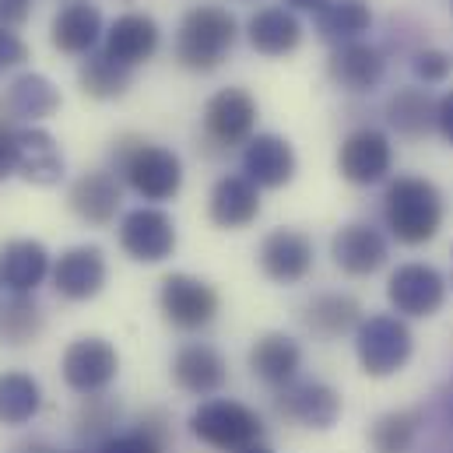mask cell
Wrapping results in <instances>:
<instances>
[{
	"label": "cell",
	"instance_id": "obj_1",
	"mask_svg": "<svg viewBox=\"0 0 453 453\" xmlns=\"http://www.w3.org/2000/svg\"><path fill=\"white\" fill-rule=\"evenodd\" d=\"M443 194L426 176H397L383 190V226L404 246H426L443 228Z\"/></svg>",
	"mask_w": 453,
	"mask_h": 453
},
{
	"label": "cell",
	"instance_id": "obj_2",
	"mask_svg": "<svg viewBox=\"0 0 453 453\" xmlns=\"http://www.w3.org/2000/svg\"><path fill=\"white\" fill-rule=\"evenodd\" d=\"M113 169L141 201L162 204L183 190V162L173 148L144 137H119L113 148Z\"/></svg>",
	"mask_w": 453,
	"mask_h": 453
},
{
	"label": "cell",
	"instance_id": "obj_3",
	"mask_svg": "<svg viewBox=\"0 0 453 453\" xmlns=\"http://www.w3.org/2000/svg\"><path fill=\"white\" fill-rule=\"evenodd\" d=\"M239 39V21L219 4H197L180 18L176 60L194 74H211L228 60Z\"/></svg>",
	"mask_w": 453,
	"mask_h": 453
},
{
	"label": "cell",
	"instance_id": "obj_4",
	"mask_svg": "<svg viewBox=\"0 0 453 453\" xmlns=\"http://www.w3.org/2000/svg\"><path fill=\"white\" fill-rule=\"evenodd\" d=\"M190 433L219 453H242L253 443H264V418L242 401L211 397L201 401L190 415Z\"/></svg>",
	"mask_w": 453,
	"mask_h": 453
},
{
	"label": "cell",
	"instance_id": "obj_5",
	"mask_svg": "<svg viewBox=\"0 0 453 453\" xmlns=\"http://www.w3.org/2000/svg\"><path fill=\"white\" fill-rule=\"evenodd\" d=\"M355 355L365 376H376V380L394 376L415 355L411 327L404 324V317H394V313L362 317V324L355 327Z\"/></svg>",
	"mask_w": 453,
	"mask_h": 453
},
{
	"label": "cell",
	"instance_id": "obj_6",
	"mask_svg": "<svg viewBox=\"0 0 453 453\" xmlns=\"http://www.w3.org/2000/svg\"><path fill=\"white\" fill-rule=\"evenodd\" d=\"M158 310H162L165 324L194 334V331H204L215 324L219 292L208 281H201L187 271H176V274H165L158 285Z\"/></svg>",
	"mask_w": 453,
	"mask_h": 453
},
{
	"label": "cell",
	"instance_id": "obj_7",
	"mask_svg": "<svg viewBox=\"0 0 453 453\" xmlns=\"http://www.w3.org/2000/svg\"><path fill=\"white\" fill-rule=\"evenodd\" d=\"M119 246L130 260L137 264H162L173 257L180 235H176V222L169 211H162L158 204H141L130 208L119 219Z\"/></svg>",
	"mask_w": 453,
	"mask_h": 453
},
{
	"label": "cell",
	"instance_id": "obj_8",
	"mask_svg": "<svg viewBox=\"0 0 453 453\" xmlns=\"http://www.w3.org/2000/svg\"><path fill=\"white\" fill-rule=\"evenodd\" d=\"M116 372H119V351L106 338H99V334L71 341L64 358H60L64 383L74 394H81V397L106 394L110 383L116 380Z\"/></svg>",
	"mask_w": 453,
	"mask_h": 453
},
{
	"label": "cell",
	"instance_id": "obj_9",
	"mask_svg": "<svg viewBox=\"0 0 453 453\" xmlns=\"http://www.w3.org/2000/svg\"><path fill=\"white\" fill-rule=\"evenodd\" d=\"M394 169V144L376 127L351 130L338 148V173L355 187H376L390 180Z\"/></svg>",
	"mask_w": 453,
	"mask_h": 453
},
{
	"label": "cell",
	"instance_id": "obj_10",
	"mask_svg": "<svg viewBox=\"0 0 453 453\" xmlns=\"http://www.w3.org/2000/svg\"><path fill=\"white\" fill-rule=\"evenodd\" d=\"M257 130V99L246 88H222L204 106V141L219 151L246 144Z\"/></svg>",
	"mask_w": 453,
	"mask_h": 453
},
{
	"label": "cell",
	"instance_id": "obj_11",
	"mask_svg": "<svg viewBox=\"0 0 453 453\" xmlns=\"http://www.w3.org/2000/svg\"><path fill=\"white\" fill-rule=\"evenodd\" d=\"M387 299L397 317H433L447 303V278L433 264H401L387 278Z\"/></svg>",
	"mask_w": 453,
	"mask_h": 453
},
{
	"label": "cell",
	"instance_id": "obj_12",
	"mask_svg": "<svg viewBox=\"0 0 453 453\" xmlns=\"http://www.w3.org/2000/svg\"><path fill=\"white\" fill-rule=\"evenodd\" d=\"M239 165H242V176L253 187H260V190H281V187L292 183V176L299 169V158H296V148L281 134H253L242 144Z\"/></svg>",
	"mask_w": 453,
	"mask_h": 453
},
{
	"label": "cell",
	"instance_id": "obj_13",
	"mask_svg": "<svg viewBox=\"0 0 453 453\" xmlns=\"http://www.w3.org/2000/svg\"><path fill=\"white\" fill-rule=\"evenodd\" d=\"M257 260H260L264 278H271L274 285H299L313 271L317 250H313V239L306 232H299V228H274V232L264 235Z\"/></svg>",
	"mask_w": 453,
	"mask_h": 453
},
{
	"label": "cell",
	"instance_id": "obj_14",
	"mask_svg": "<svg viewBox=\"0 0 453 453\" xmlns=\"http://www.w3.org/2000/svg\"><path fill=\"white\" fill-rule=\"evenodd\" d=\"M53 288L71 299V303H88L106 288L110 267H106V253L92 242L85 246H71L53 260Z\"/></svg>",
	"mask_w": 453,
	"mask_h": 453
},
{
	"label": "cell",
	"instance_id": "obj_15",
	"mask_svg": "<svg viewBox=\"0 0 453 453\" xmlns=\"http://www.w3.org/2000/svg\"><path fill=\"white\" fill-rule=\"evenodd\" d=\"M331 260L348 278H369L390 260L387 235L369 222H348L331 239Z\"/></svg>",
	"mask_w": 453,
	"mask_h": 453
},
{
	"label": "cell",
	"instance_id": "obj_16",
	"mask_svg": "<svg viewBox=\"0 0 453 453\" xmlns=\"http://www.w3.org/2000/svg\"><path fill=\"white\" fill-rule=\"evenodd\" d=\"M278 411L306 429H331L341 418V394L334 387L320 383V380H296L288 387L278 390L274 397Z\"/></svg>",
	"mask_w": 453,
	"mask_h": 453
},
{
	"label": "cell",
	"instance_id": "obj_17",
	"mask_svg": "<svg viewBox=\"0 0 453 453\" xmlns=\"http://www.w3.org/2000/svg\"><path fill=\"white\" fill-rule=\"evenodd\" d=\"M327 74L331 81L351 92V96H365L372 88L383 85L387 78V53L372 42H344V46H334L331 57H327Z\"/></svg>",
	"mask_w": 453,
	"mask_h": 453
},
{
	"label": "cell",
	"instance_id": "obj_18",
	"mask_svg": "<svg viewBox=\"0 0 453 453\" xmlns=\"http://www.w3.org/2000/svg\"><path fill=\"white\" fill-rule=\"evenodd\" d=\"M103 39H106L103 11L88 0L64 4L50 21V42H53V50H60L67 57H88L99 50Z\"/></svg>",
	"mask_w": 453,
	"mask_h": 453
},
{
	"label": "cell",
	"instance_id": "obj_19",
	"mask_svg": "<svg viewBox=\"0 0 453 453\" xmlns=\"http://www.w3.org/2000/svg\"><path fill=\"white\" fill-rule=\"evenodd\" d=\"M67 204L88 226H113L119 204H123V183H119V176L106 173V169L81 173L67 190Z\"/></svg>",
	"mask_w": 453,
	"mask_h": 453
},
{
	"label": "cell",
	"instance_id": "obj_20",
	"mask_svg": "<svg viewBox=\"0 0 453 453\" xmlns=\"http://www.w3.org/2000/svg\"><path fill=\"white\" fill-rule=\"evenodd\" d=\"M158 42H162L158 21H155L151 14L127 11V14H119L113 25L106 28L103 50L113 57L116 64H123V67L134 71V67L148 64V60L158 53Z\"/></svg>",
	"mask_w": 453,
	"mask_h": 453
},
{
	"label": "cell",
	"instance_id": "obj_21",
	"mask_svg": "<svg viewBox=\"0 0 453 453\" xmlns=\"http://www.w3.org/2000/svg\"><path fill=\"white\" fill-rule=\"evenodd\" d=\"M228 365L219 348L204 341H190L173 355V383L194 397H211L226 387Z\"/></svg>",
	"mask_w": 453,
	"mask_h": 453
},
{
	"label": "cell",
	"instance_id": "obj_22",
	"mask_svg": "<svg viewBox=\"0 0 453 453\" xmlns=\"http://www.w3.org/2000/svg\"><path fill=\"white\" fill-rule=\"evenodd\" d=\"M53 274V257L39 239H11L0 246V281L14 296H35Z\"/></svg>",
	"mask_w": 453,
	"mask_h": 453
},
{
	"label": "cell",
	"instance_id": "obj_23",
	"mask_svg": "<svg viewBox=\"0 0 453 453\" xmlns=\"http://www.w3.org/2000/svg\"><path fill=\"white\" fill-rule=\"evenodd\" d=\"M64 151L42 127H18V176L32 187H57L64 180Z\"/></svg>",
	"mask_w": 453,
	"mask_h": 453
},
{
	"label": "cell",
	"instance_id": "obj_24",
	"mask_svg": "<svg viewBox=\"0 0 453 453\" xmlns=\"http://www.w3.org/2000/svg\"><path fill=\"white\" fill-rule=\"evenodd\" d=\"M246 362H250V372L260 383L281 390V387L296 383V376L303 369V348H299V341L281 334V331H267V334L253 341Z\"/></svg>",
	"mask_w": 453,
	"mask_h": 453
},
{
	"label": "cell",
	"instance_id": "obj_25",
	"mask_svg": "<svg viewBox=\"0 0 453 453\" xmlns=\"http://www.w3.org/2000/svg\"><path fill=\"white\" fill-rule=\"evenodd\" d=\"M208 215L219 228H246L257 222L260 215V187H253L242 173H232L222 176L215 187H211V197H208Z\"/></svg>",
	"mask_w": 453,
	"mask_h": 453
},
{
	"label": "cell",
	"instance_id": "obj_26",
	"mask_svg": "<svg viewBox=\"0 0 453 453\" xmlns=\"http://www.w3.org/2000/svg\"><path fill=\"white\" fill-rule=\"evenodd\" d=\"M246 39L264 57H288L303 42V25L288 7H260L246 21Z\"/></svg>",
	"mask_w": 453,
	"mask_h": 453
},
{
	"label": "cell",
	"instance_id": "obj_27",
	"mask_svg": "<svg viewBox=\"0 0 453 453\" xmlns=\"http://www.w3.org/2000/svg\"><path fill=\"white\" fill-rule=\"evenodd\" d=\"M57 110H60V88L46 74L25 71L7 85V113L14 119H25L28 127H35L39 119H50Z\"/></svg>",
	"mask_w": 453,
	"mask_h": 453
},
{
	"label": "cell",
	"instance_id": "obj_28",
	"mask_svg": "<svg viewBox=\"0 0 453 453\" xmlns=\"http://www.w3.org/2000/svg\"><path fill=\"white\" fill-rule=\"evenodd\" d=\"M383 116L390 123V130H397L408 141H422L426 134L436 130V99L429 96V88H397L387 106Z\"/></svg>",
	"mask_w": 453,
	"mask_h": 453
},
{
	"label": "cell",
	"instance_id": "obj_29",
	"mask_svg": "<svg viewBox=\"0 0 453 453\" xmlns=\"http://www.w3.org/2000/svg\"><path fill=\"white\" fill-rule=\"evenodd\" d=\"M303 324L317 338H341L362 324V306L344 292H324L303 306Z\"/></svg>",
	"mask_w": 453,
	"mask_h": 453
},
{
	"label": "cell",
	"instance_id": "obj_30",
	"mask_svg": "<svg viewBox=\"0 0 453 453\" xmlns=\"http://www.w3.org/2000/svg\"><path fill=\"white\" fill-rule=\"evenodd\" d=\"M372 25V7L369 0H327L317 11V35L331 46L358 42Z\"/></svg>",
	"mask_w": 453,
	"mask_h": 453
},
{
	"label": "cell",
	"instance_id": "obj_31",
	"mask_svg": "<svg viewBox=\"0 0 453 453\" xmlns=\"http://www.w3.org/2000/svg\"><path fill=\"white\" fill-rule=\"evenodd\" d=\"M42 411V387L21 369L0 372V426H28Z\"/></svg>",
	"mask_w": 453,
	"mask_h": 453
},
{
	"label": "cell",
	"instance_id": "obj_32",
	"mask_svg": "<svg viewBox=\"0 0 453 453\" xmlns=\"http://www.w3.org/2000/svg\"><path fill=\"white\" fill-rule=\"evenodd\" d=\"M130 78H134V71L116 64L106 50L88 53L78 67V85L88 99H119L130 88Z\"/></svg>",
	"mask_w": 453,
	"mask_h": 453
},
{
	"label": "cell",
	"instance_id": "obj_33",
	"mask_svg": "<svg viewBox=\"0 0 453 453\" xmlns=\"http://www.w3.org/2000/svg\"><path fill=\"white\" fill-rule=\"evenodd\" d=\"M42 327H46V313L35 303V296H14L11 292V299H4V306H0V344H11V348L35 344Z\"/></svg>",
	"mask_w": 453,
	"mask_h": 453
},
{
	"label": "cell",
	"instance_id": "obj_34",
	"mask_svg": "<svg viewBox=\"0 0 453 453\" xmlns=\"http://www.w3.org/2000/svg\"><path fill=\"white\" fill-rule=\"evenodd\" d=\"M426 411L422 408H404V411H387L372 422L369 429V447L372 453H411L415 440L422 433Z\"/></svg>",
	"mask_w": 453,
	"mask_h": 453
},
{
	"label": "cell",
	"instance_id": "obj_35",
	"mask_svg": "<svg viewBox=\"0 0 453 453\" xmlns=\"http://www.w3.org/2000/svg\"><path fill=\"white\" fill-rule=\"evenodd\" d=\"M116 426H119V404H116L110 394H92L81 401L78 415H74V436L85 443V447H103L106 440L116 436Z\"/></svg>",
	"mask_w": 453,
	"mask_h": 453
},
{
	"label": "cell",
	"instance_id": "obj_36",
	"mask_svg": "<svg viewBox=\"0 0 453 453\" xmlns=\"http://www.w3.org/2000/svg\"><path fill=\"white\" fill-rule=\"evenodd\" d=\"M450 53L436 50V46H422L411 53V74L422 81V85H443L450 78Z\"/></svg>",
	"mask_w": 453,
	"mask_h": 453
},
{
	"label": "cell",
	"instance_id": "obj_37",
	"mask_svg": "<svg viewBox=\"0 0 453 453\" xmlns=\"http://www.w3.org/2000/svg\"><path fill=\"white\" fill-rule=\"evenodd\" d=\"M28 60V46L21 42V35L7 25H0V74L4 71H14Z\"/></svg>",
	"mask_w": 453,
	"mask_h": 453
},
{
	"label": "cell",
	"instance_id": "obj_38",
	"mask_svg": "<svg viewBox=\"0 0 453 453\" xmlns=\"http://www.w3.org/2000/svg\"><path fill=\"white\" fill-rule=\"evenodd\" d=\"M18 173V127L0 119V180Z\"/></svg>",
	"mask_w": 453,
	"mask_h": 453
},
{
	"label": "cell",
	"instance_id": "obj_39",
	"mask_svg": "<svg viewBox=\"0 0 453 453\" xmlns=\"http://www.w3.org/2000/svg\"><path fill=\"white\" fill-rule=\"evenodd\" d=\"M32 4L35 0H0V25H7V28L25 25L32 14Z\"/></svg>",
	"mask_w": 453,
	"mask_h": 453
},
{
	"label": "cell",
	"instance_id": "obj_40",
	"mask_svg": "<svg viewBox=\"0 0 453 453\" xmlns=\"http://www.w3.org/2000/svg\"><path fill=\"white\" fill-rule=\"evenodd\" d=\"M436 134L453 148V88L436 99Z\"/></svg>",
	"mask_w": 453,
	"mask_h": 453
},
{
	"label": "cell",
	"instance_id": "obj_41",
	"mask_svg": "<svg viewBox=\"0 0 453 453\" xmlns=\"http://www.w3.org/2000/svg\"><path fill=\"white\" fill-rule=\"evenodd\" d=\"M436 415H440V426L453 436V383L436 394Z\"/></svg>",
	"mask_w": 453,
	"mask_h": 453
},
{
	"label": "cell",
	"instance_id": "obj_42",
	"mask_svg": "<svg viewBox=\"0 0 453 453\" xmlns=\"http://www.w3.org/2000/svg\"><path fill=\"white\" fill-rule=\"evenodd\" d=\"M281 4H285L288 11H313V14H317V11H320L327 0H281Z\"/></svg>",
	"mask_w": 453,
	"mask_h": 453
},
{
	"label": "cell",
	"instance_id": "obj_43",
	"mask_svg": "<svg viewBox=\"0 0 453 453\" xmlns=\"http://www.w3.org/2000/svg\"><path fill=\"white\" fill-rule=\"evenodd\" d=\"M242 453H274V450H271L267 443H253V447H246Z\"/></svg>",
	"mask_w": 453,
	"mask_h": 453
},
{
	"label": "cell",
	"instance_id": "obj_44",
	"mask_svg": "<svg viewBox=\"0 0 453 453\" xmlns=\"http://www.w3.org/2000/svg\"><path fill=\"white\" fill-rule=\"evenodd\" d=\"M21 453H57V450H50V447H25Z\"/></svg>",
	"mask_w": 453,
	"mask_h": 453
},
{
	"label": "cell",
	"instance_id": "obj_45",
	"mask_svg": "<svg viewBox=\"0 0 453 453\" xmlns=\"http://www.w3.org/2000/svg\"><path fill=\"white\" fill-rule=\"evenodd\" d=\"M0 285H4V281H0Z\"/></svg>",
	"mask_w": 453,
	"mask_h": 453
}]
</instances>
